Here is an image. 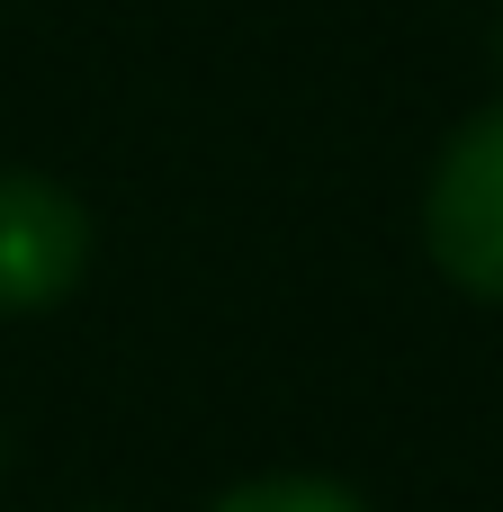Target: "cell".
I'll use <instances>...</instances> for the list:
<instances>
[{"label":"cell","mask_w":503,"mask_h":512,"mask_svg":"<svg viewBox=\"0 0 503 512\" xmlns=\"http://www.w3.org/2000/svg\"><path fill=\"white\" fill-rule=\"evenodd\" d=\"M423 243L450 288L503 306V99L441 144L432 189H423Z\"/></svg>","instance_id":"6da1fadb"},{"label":"cell","mask_w":503,"mask_h":512,"mask_svg":"<svg viewBox=\"0 0 503 512\" xmlns=\"http://www.w3.org/2000/svg\"><path fill=\"white\" fill-rule=\"evenodd\" d=\"M90 270V216L36 171H0V315H45Z\"/></svg>","instance_id":"7a4b0ae2"},{"label":"cell","mask_w":503,"mask_h":512,"mask_svg":"<svg viewBox=\"0 0 503 512\" xmlns=\"http://www.w3.org/2000/svg\"><path fill=\"white\" fill-rule=\"evenodd\" d=\"M207 512H369L342 477H252V486H225Z\"/></svg>","instance_id":"3957f363"}]
</instances>
